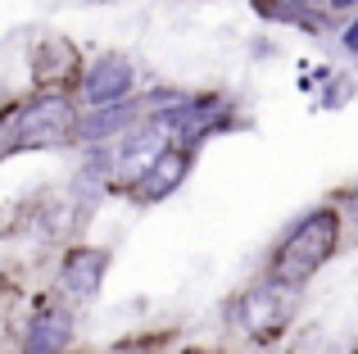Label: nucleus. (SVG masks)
Instances as JSON below:
<instances>
[{"label": "nucleus", "mask_w": 358, "mask_h": 354, "mask_svg": "<svg viewBox=\"0 0 358 354\" xmlns=\"http://www.w3.org/2000/svg\"><path fill=\"white\" fill-rule=\"evenodd\" d=\"M131 82H136V73H131V59H127V55H100V59L91 64L87 82H82V96H87L91 105H100V109L127 105Z\"/></svg>", "instance_id": "obj_5"}, {"label": "nucleus", "mask_w": 358, "mask_h": 354, "mask_svg": "<svg viewBox=\"0 0 358 354\" xmlns=\"http://www.w3.org/2000/svg\"><path fill=\"white\" fill-rule=\"evenodd\" d=\"M336 241H341V218L331 209H313L308 218H299V227L290 232L286 241L272 255V277L290 286H304L317 268L331 259Z\"/></svg>", "instance_id": "obj_1"}, {"label": "nucleus", "mask_w": 358, "mask_h": 354, "mask_svg": "<svg viewBox=\"0 0 358 354\" xmlns=\"http://www.w3.org/2000/svg\"><path fill=\"white\" fill-rule=\"evenodd\" d=\"M73 341V323L64 318L59 309H45L32 318L27 327V341H23V354H64Z\"/></svg>", "instance_id": "obj_7"}, {"label": "nucleus", "mask_w": 358, "mask_h": 354, "mask_svg": "<svg viewBox=\"0 0 358 354\" xmlns=\"http://www.w3.org/2000/svg\"><path fill=\"white\" fill-rule=\"evenodd\" d=\"M345 50H350V55H358V18H354L350 27H345Z\"/></svg>", "instance_id": "obj_9"}, {"label": "nucleus", "mask_w": 358, "mask_h": 354, "mask_svg": "<svg viewBox=\"0 0 358 354\" xmlns=\"http://www.w3.org/2000/svg\"><path fill=\"white\" fill-rule=\"evenodd\" d=\"M145 105H109V109H96L91 118H78V141H105V136H118V132H131L141 123Z\"/></svg>", "instance_id": "obj_8"}, {"label": "nucleus", "mask_w": 358, "mask_h": 354, "mask_svg": "<svg viewBox=\"0 0 358 354\" xmlns=\"http://www.w3.org/2000/svg\"><path fill=\"white\" fill-rule=\"evenodd\" d=\"M354 5V0H336V9H350Z\"/></svg>", "instance_id": "obj_10"}, {"label": "nucleus", "mask_w": 358, "mask_h": 354, "mask_svg": "<svg viewBox=\"0 0 358 354\" xmlns=\"http://www.w3.org/2000/svg\"><path fill=\"white\" fill-rule=\"evenodd\" d=\"M295 300H299V286L277 282V277H268L263 286H254V291L236 304V318H241L245 337H250V341H272L290 323Z\"/></svg>", "instance_id": "obj_3"}, {"label": "nucleus", "mask_w": 358, "mask_h": 354, "mask_svg": "<svg viewBox=\"0 0 358 354\" xmlns=\"http://www.w3.org/2000/svg\"><path fill=\"white\" fill-rule=\"evenodd\" d=\"M105 273H109V255H105V250L78 246V250H69V255H64L59 286H64V295H69V300L87 304V300H96V295H100V282H105Z\"/></svg>", "instance_id": "obj_4"}, {"label": "nucleus", "mask_w": 358, "mask_h": 354, "mask_svg": "<svg viewBox=\"0 0 358 354\" xmlns=\"http://www.w3.org/2000/svg\"><path fill=\"white\" fill-rule=\"evenodd\" d=\"M186 173H191V150L173 146V150H164L145 173H141L136 195H141V200H164L168 191H177V186H182V177H186Z\"/></svg>", "instance_id": "obj_6"}, {"label": "nucleus", "mask_w": 358, "mask_h": 354, "mask_svg": "<svg viewBox=\"0 0 358 354\" xmlns=\"http://www.w3.org/2000/svg\"><path fill=\"white\" fill-rule=\"evenodd\" d=\"M78 136V114L69 96H36L18 118H9L14 150H50Z\"/></svg>", "instance_id": "obj_2"}, {"label": "nucleus", "mask_w": 358, "mask_h": 354, "mask_svg": "<svg viewBox=\"0 0 358 354\" xmlns=\"http://www.w3.org/2000/svg\"><path fill=\"white\" fill-rule=\"evenodd\" d=\"M182 354H209V350H182Z\"/></svg>", "instance_id": "obj_11"}]
</instances>
